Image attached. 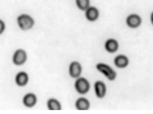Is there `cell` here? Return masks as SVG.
<instances>
[{
    "instance_id": "cell-17",
    "label": "cell",
    "mask_w": 153,
    "mask_h": 114,
    "mask_svg": "<svg viewBox=\"0 0 153 114\" xmlns=\"http://www.w3.org/2000/svg\"><path fill=\"white\" fill-rule=\"evenodd\" d=\"M152 22L153 23V14H152Z\"/></svg>"
},
{
    "instance_id": "cell-12",
    "label": "cell",
    "mask_w": 153,
    "mask_h": 114,
    "mask_svg": "<svg viewBox=\"0 0 153 114\" xmlns=\"http://www.w3.org/2000/svg\"><path fill=\"white\" fill-rule=\"evenodd\" d=\"M115 63L118 67L122 68L126 66L128 63V60L125 56H120L116 58Z\"/></svg>"
},
{
    "instance_id": "cell-6",
    "label": "cell",
    "mask_w": 153,
    "mask_h": 114,
    "mask_svg": "<svg viewBox=\"0 0 153 114\" xmlns=\"http://www.w3.org/2000/svg\"><path fill=\"white\" fill-rule=\"evenodd\" d=\"M95 88L98 96L100 98L103 97L105 94V87L104 84L101 82H97L95 84Z\"/></svg>"
},
{
    "instance_id": "cell-14",
    "label": "cell",
    "mask_w": 153,
    "mask_h": 114,
    "mask_svg": "<svg viewBox=\"0 0 153 114\" xmlns=\"http://www.w3.org/2000/svg\"><path fill=\"white\" fill-rule=\"evenodd\" d=\"M48 106L51 110H59L61 108L59 103L54 99H51L49 100L48 103Z\"/></svg>"
},
{
    "instance_id": "cell-10",
    "label": "cell",
    "mask_w": 153,
    "mask_h": 114,
    "mask_svg": "<svg viewBox=\"0 0 153 114\" xmlns=\"http://www.w3.org/2000/svg\"><path fill=\"white\" fill-rule=\"evenodd\" d=\"M117 43L115 40H111L107 41L106 44V48L110 52H114L117 48Z\"/></svg>"
},
{
    "instance_id": "cell-2",
    "label": "cell",
    "mask_w": 153,
    "mask_h": 114,
    "mask_svg": "<svg viewBox=\"0 0 153 114\" xmlns=\"http://www.w3.org/2000/svg\"><path fill=\"white\" fill-rule=\"evenodd\" d=\"M97 68L105 74L110 80H113L116 77L115 72L107 65L102 64H99L97 66Z\"/></svg>"
},
{
    "instance_id": "cell-1",
    "label": "cell",
    "mask_w": 153,
    "mask_h": 114,
    "mask_svg": "<svg viewBox=\"0 0 153 114\" xmlns=\"http://www.w3.org/2000/svg\"><path fill=\"white\" fill-rule=\"evenodd\" d=\"M18 22L20 27L23 30L30 28L34 23L33 20L28 15L25 14L18 17Z\"/></svg>"
},
{
    "instance_id": "cell-4",
    "label": "cell",
    "mask_w": 153,
    "mask_h": 114,
    "mask_svg": "<svg viewBox=\"0 0 153 114\" xmlns=\"http://www.w3.org/2000/svg\"><path fill=\"white\" fill-rule=\"evenodd\" d=\"M26 55L22 50H19L15 52L13 56V62L17 65H20L24 63L26 60Z\"/></svg>"
},
{
    "instance_id": "cell-13",
    "label": "cell",
    "mask_w": 153,
    "mask_h": 114,
    "mask_svg": "<svg viewBox=\"0 0 153 114\" xmlns=\"http://www.w3.org/2000/svg\"><path fill=\"white\" fill-rule=\"evenodd\" d=\"M87 18L91 20H94L98 17V13L95 8H91L88 9L86 13Z\"/></svg>"
},
{
    "instance_id": "cell-9",
    "label": "cell",
    "mask_w": 153,
    "mask_h": 114,
    "mask_svg": "<svg viewBox=\"0 0 153 114\" xmlns=\"http://www.w3.org/2000/svg\"><path fill=\"white\" fill-rule=\"evenodd\" d=\"M16 80L18 85L21 86H24L27 81V76L24 72H21L17 75Z\"/></svg>"
},
{
    "instance_id": "cell-5",
    "label": "cell",
    "mask_w": 153,
    "mask_h": 114,
    "mask_svg": "<svg viewBox=\"0 0 153 114\" xmlns=\"http://www.w3.org/2000/svg\"><path fill=\"white\" fill-rule=\"evenodd\" d=\"M81 67L77 62H73L72 63L70 67V73L73 77H77L81 73Z\"/></svg>"
},
{
    "instance_id": "cell-11",
    "label": "cell",
    "mask_w": 153,
    "mask_h": 114,
    "mask_svg": "<svg viewBox=\"0 0 153 114\" xmlns=\"http://www.w3.org/2000/svg\"><path fill=\"white\" fill-rule=\"evenodd\" d=\"M76 106L79 110H86L89 107V103L85 99L81 98L77 101Z\"/></svg>"
},
{
    "instance_id": "cell-3",
    "label": "cell",
    "mask_w": 153,
    "mask_h": 114,
    "mask_svg": "<svg viewBox=\"0 0 153 114\" xmlns=\"http://www.w3.org/2000/svg\"><path fill=\"white\" fill-rule=\"evenodd\" d=\"M89 84L85 80L80 79L76 81V87L77 91L81 94H84L89 89Z\"/></svg>"
},
{
    "instance_id": "cell-8",
    "label": "cell",
    "mask_w": 153,
    "mask_h": 114,
    "mask_svg": "<svg viewBox=\"0 0 153 114\" xmlns=\"http://www.w3.org/2000/svg\"><path fill=\"white\" fill-rule=\"evenodd\" d=\"M23 102L27 106L29 107L33 106L36 102V97L32 94H29L25 97Z\"/></svg>"
},
{
    "instance_id": "cell-16",
    "label": "cell",
    "mask_w": 153,
    "mask_h": 114,
    "mask_svg": "<svg viewBox=\"0 0 153 114\" xmlns=\"http://www.w3.org/2000/svg\"><path fill=\"white\" fill-rule=\"evenodd\" d=\"M4 29V24L2 21L0 20V34L3 32Z\"/></svg>"
},
{
    "instance_id": "cell-15",
    "label": "cell",
    "mask_w": 153,
    "mask_h": 114,
    "mask_svg": "<svg viewBox=\"0 0 153 114\" xmlns=\"http://www.w3.org/2000/svg\"><path fill=\"white\" fill-rule=\"evenodd\" d=\"M78 6L82 9H85L88 6V0H76Z\"/></svg>"
},
{
    "instance_id": "cell-7",
    "label": "cell",
    "mask_w": 153,
    "mask_h": 114,
    "mask_svg": "<svg viewBox=\"0 0 153 114\" xmlns=\"http://www.w3.org/2000/svg\"><path fill=\"white\" fill-rule=\"evenodd\" d=\"M128 24L131 27H136L140 23V19L138 16L133 15L129 16L127 20Z\"/></svg>"
}]
</instances>
